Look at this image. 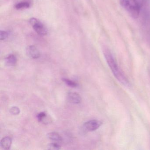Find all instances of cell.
Returning <instances> with one entry per match:
<instances>
[{
    "instance_id": "1",
    "label": "cell",
    "mask_w": 150,
    "mask_h": 150,
    "mask_svg": "<svg viewBox=\"0 0 150 150\" xmlns=\"http://www.w3.org/2000/svg\"><path fill=\"white\" fill-rule=\"evenodd\" d=\"M104 55L109 67L117 79L125 86L128 85L129 82L127 79L118 67L116 61L110 51L106 50L104 51Z\"/></svg>"
},
{
    "instance_id": "2",
    "label": "cell",
    "mask_w": 150,
    "mask_h": 150,
    "mask_svg": "<svg viewBox=\"0 0 150 150\" xmlns=\"http://www.w3.org/2000/svg\"><path fill=\"white\" fill-rule=\"evenodd\" d=\"M120 3L131 17L134 19L138 17L140 13V6L137 0H120Z\"/></svg>"
},
{
    "instance_id": "3",
    "label": "cell",
    "mask_w": 150,
    "mask_h": 150,
    "mask_svg": "<svg viewBox=\"0 0 150 150\" xmlns=\"http://www.w3.org/2000/svg\"><path fill=\"white\" fill-rule=\"evenodd\" d=\"M29 22L34 30L38 35L43 36L47 35V29L38 19L35 18H31Z\"/></svg>"
},
{
    "instance_id": "4",
    "label": "cell",
    "mask_w": 150,
    "mask_h": 150,
    "mask_svg": "<svg viewBox=\"0 0 150 150\" xmlns=\"http://www.w3.org/2000/svg\"><path fill=\"white\" fill-rule=\"evenodd\" d=\"M102 124L100 121L97 120H92L86 122L84 124V129L88 131H93L97 129Z\"/></svg>"
},
{
    "instance_id": "5",
    "label": "cell",
    "mask_w": 150,
    "mask_h": 150,
    "mask_svg": "<svg viewBox=\"0 0 150 150\" xmlns=\"http://www.w3.org/2000/svg\"><path fill=\"white\" fill-rule=\"evenodd\" d=\"M28 56L32 59H36L40 57V53L37 48L34 45L28 46L26 50Z\"/></svg>"
},
{
    "instance_id": "6",
    "label": "cell",
    "mask_w": 150,
    "mask_h": 150,
    "mask_svg": "<svg viewBox=\"0 0 150 150\" xmlns=\"http://www.w3.org/2000/svg\"><path fill=\"white\" fill-rule=\"evenodd\" d=\"M67 100L68 101L73 104H79L81 101L80 96L76 93L71 92L67 95Z\"/></svg>"
},
{
    "instance_id": "7",
    "label": "cell",
    "mask_w": 150,
    "mask_h": 150,
    "mask_svg": "<svg viewBox=\"0 0 150 150\" xmlns=\"http://www.w3.org/2000/svg\"><path fill=\"white\" fill-rule=\"evenodd\" d=\"M12 140L11 138L8 137H5L1 141V146L5 150H9L12 145Z\"/></svg>"
},
{
    "instance_id": "8",
    "label": "cell",
    "mask_w": 150,
    "mask_h": 150,
    "mask_svg": "<svg viewBox=\"0 0 150 150\" xmlns=\"http://www.w3.org/2000/svg\"><path fill=\"white\" fill-rule=\"evenodd\" d=\"M17 63V58L13 54L8 55L5 59V63L8 66H14Z\"/></svg>"
},
{
    "instance_id": "9",
    "label": "cell",
    "mask_w": 150,
    "mask_h": 150,
    "mask_svg": "<svg viewBox=\"0 0 150 150\" xmlns=\"http://www.w3.org/2000/svg\"><path fill=\"white\" fill-rule=\"evenodd\" d=\"M47 137L50 139L57 142H61L63 140V138L57 132H51L48 133Z\"/></svg>"
},
{
    "instance_id": "10",
    "label": "cell",
    "mask_w": 150,
    "mask_h": 150,
    "mask_svg": "<svg viewBox=\"0 0 150 150\" xmlns=\"http://www.w3.org/2000/svg\"><path fill=\"white\" fill-rule=\"evenodd\" d=\"M30 6L29 3L26 1L20 2L16 4V8L17 9H23L25 8H28Z\"/></svg>"
},
{
    "instance_id": "11",
    "label": "cell",
    "mask_w": 150,
    "mask_h": 150,
    "mask_svg": "<svg viewBox=\"0 0 150 150\" xmlns=\"http://www.w3.org/2000/svg\"><path fill=\"white\" fill-rule=\"evenodd\" d=\"M62 80L66 84H67L69 86L71 87H76L78 86L77 83L71 80L66 79V78H64V79H62Z\"/></svg>"
},
{
    "instance_id": "12",
    "label": "cell",
    "mask_w": 150,
    "mask_h": 150,
    "mask_svg": "<svg viewBox=\"0 0 150 150\" xmlns=\"http://www.w3.org/2000/svg\"><path fill=\"white\" fill-rule=\"evenodd\" d=\"M37 117L38 122H44L45 118L47 117V115L45 112H41L39 114H38Z\"/></svg>"
},
{
    "instance_id": "13",
    "label": "cell",
    "mask_w": 150,
    "mask_h": 150,
    "mask_svg": "<svg viewBox=\"0 0 150 150\" xmlns=\"http://www.w3.org/2000/svg\"><path fill=\"white\" fill-rule=\"evenodd\" d=\"M9 111L12 115H17L20 114L21 111H20V109L18 107L14 106V107H12L10 109Z\"/></svg>"
},
{
    "instance_id": "14",
    "label": "cell",
    "mask_w": 150,
    "mask_h": 150,
    "mask_svg": "<svg viewBox=\"0 0 150 150\" xmlns=\"http://www.w3.org/2000/svg\"><path fill=\"white\" fill-rule=\"evenodd\" d=\"M60 148V146L57 143H52L48 146V149L50 150H59Z\"/></svg>"
},
{
    "instance_id": "15",
    "label": "cell",
    "mask_w": 150,
    "mask_h": 150,
    "mask_svg": "<svg viewBox=\"0 0 150 150\" xmlns=\"http://www.w3.org/2000/svg\"><path fill=\"white\" fill-rule=\"evenodd\" d=\"M8 36V33L5 30H1L0 31V39L1 40H4L6 39Z\"/></svg>"
}]
</instances>
